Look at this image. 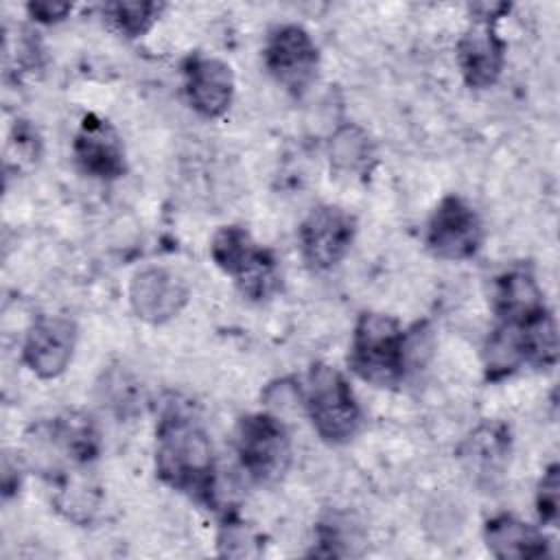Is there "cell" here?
<instances>
[{
  "instance_id": "cell-1",
  "label": "cell",
  "mask_w": 560,
  "mask_h": 560,
  "mask_svg": "<svg viewBox=\"0 0 560 560\" xmlns=\"http://www.w3.org/2000/svg\"><path fill=\"white\" fill-rule=\"evenodd\" d=\"M155 468L164 483L195 501L210 503L214 494V462L208 433L182 405L171 402L158 424Z\"/></svg>"
},
{
  "instance_id": "cell-2",
  "label": "cell",
  "mask_w": 560,
  "mask_h": 560,
  "mask_svg": "<svg viewBox=\"0 0 560 560\" xmlns=\"http://www.w3.org/2000/svg\"><path fill=\"white\" fill-rule=\"evenodd\" d=\"M407 337L398 322L383 313H363L350 343V368L376 387L396 385L405 374Z\"/></svg>"
},
{
  "instance_id": "cell-3",
  "label": "cell",
  "mask_w": 560,
  "mask_h": 560,
  "mask_svg": "<svg viewBox=\"0 0 560 560\" xmlns=\"http://www.w3.org/2000/svg\"><path fill=\"white\" fill-rule=\"evenodd\" d=\"M210 256L221 271L234 278L249 300H265L278 289L276 258L238 225H225L212 236Z\"/></svg>"
},
{
  "instance_id": "cell-4",
  "label": "cell",
  "mask_w": 560,
  "mask_h": 560,
  "mask_svg": "<svg viewBox=\"0 0 560 560\" xmlns=\"http://www.w3.org/2000/svg\"><path fill=\"white\" fill-rule=\"evenodd\" d=\"M306 409L322 440L343 444L361 427L359 402L341 372L326 363H315L308 372Z\"/></svg>"
},
{
  "instance_id": "cell-5",
  "label": "cell",
  "mask_w": 560,
  "mask_h": 560,
  "mask_svg": "<svg viewBox=\"0 0 560 560\" xmlns=\"http://www.w3.org/2000/svg\"><path fill=\"white\" fill-rule=\"evenodd\" d=\"M234 446L241 466L256 483H276L289 468L291 440L284 424L271 413H249L236 424Z\"/></svg>"
},
{
  "instance_id": "cell-6",
  "label": "cell",
  "mask_w": 560,
  "mask_h": 560,
  "mask_svg": "<svg viewBox=\"0 0 560 560\" xmlns=\"http://www.w3.org/2000/svg\"><path fill=\"white\" fill-rule=\"evenodd\" d=\"M472 24L464 31L457 42V63L464 81L470 88H490L505 63V42L499 37L494 24L508 4H483L477 7Z\"/></svg>"
},
{
  "instance_id": "cell-7",
  "label": "cell",
  "mask_w": 560,
  "mask_h": 560,
  "mask_svg": "<svg viewBox=\"0 0 560 560\" xmlns=\"http://www.w3.org/2000/svg\"><path fill=\"white\" fill-rule=\"evenodd\" d=\"M481 241L483 228L475 208L462 197H444L427 225L429 249L446 260H464L477 254Z\"/></svg>"
},
{
  "instance_id": "cell-8",
  "label": "cell",
  "mask_w": 560,
  "mask_h": 560,
  "mask_svg": "<svg viewBox=\"0 0 560 560\" xmlns=\"http://www.w3.org/2000/svg\"><path fill=\"white\" fill-rule=\"evenodd\" d=\"M262 55L271 77L293 94H302L317 74V46L298 24L276 26Z\"/></svg>"
},
{
  "instance_id": "cell-9",
  "label": "cell",
  "mask_w": 560,
  "mask_h": 560,
  "mask_svg": "<svg viewBox=\"0 0 560 560\" xmlns=\"http://www.w3.org/2000/svg\"><path fill=\"white\" fill-rule=\"evenodd\" d=\"M354 219L339 206H317L300 223L298 238L304 260L313 269H330L348 254L354 238Z\"/></svg>"
},
{
  "instance_id": "cell-10",
  "label": "cell",
  "mask_w": 560,
  "mask_h": 560,
  "mask_svg": "<svg viewBox=\"0 0 560 560\" xmlns=\"http://www.w3.org/2000/svg\"><path fill=\"white\" fill-rule=\"evenodd\" d=\"M129 300L136 315L149 324L173 319L188 300V287L179 273L164 267H149L133 276Z\"/></svg>"
},
{
  "instance_id": "cell-11",
  "label": "cell",
  "mask_w": 560,
  "mask_h": 560,
  "mask_svg": "<svg viewBox=\"0 0 560 560\" xmlns=\"http://www.w3.org/2000/svg\"><path fill=\"white\" fill-rule=\"evenodd\" d=\"M74 339L77 328L68 317H39L26 332L22 350L24 363L39 378H55L70 363Z\"/></svg>"
},
{
  "instance_id": "cell-12",
  "label": "cell",
  "mask_w": 560,
  "mask_h": 560,
  "mask_svg": "<svg viewBox=\"0 0 560 560\" xmlns=\"http://www.w3.org/2000/svg\"><path fill=\"white\" fill-rule=\"evenodd\" d=\"M184 85L190 107L206 118L225 114L234 96V74L230 66L217 57H188L184 63Z\"/></svg>"
},
{
  "instance_id": "cell-13",
  "label": "cell",
  "mask_w": 560,
  "mask_h": 560,
  "mask_svg": "<svg viewBox=\"0 0 560 560\" xmlns=\"http://www.w3.org/2000/svg\"><path fill=\"white\" fill-rule=\"evenodd\" d=\"M74 160L83 173L98 179H116L125 171V149L118 131L105 118L88 114L74 138Z\"/></svg>"
},
{
  "instance_id": "cell-14",
  "label": "cell",
  "mask_w": 560,
  "mask_h": 560,
  "mask_svg": "<svg viewBox=\"0 0 560 560\" xmlns=\"http://www.w3.org/2000/svg\"><path fill=\"white\" fill-rule=\"evenodd\" d=\"M459 459L477 486L494 488L510 462V431L499 422L477 427L459 446Z\"/></svg>"
},
{
  "instance_id": "cell-15",
  "label": "cell",
  "mask_w": 560,
  "mask_h": 560,
  "mask_svg": "<svg viewBox=\"0 0 560 560\" xmlns=\"http://www.w3.org/2000/svg\"><path fill=\"white\" fill-rule=\"evenodd\" d=\"M494 311L505 324H525L547 311L542 291L527 269H510L497 278Z\"/></svg>"
},
{
  "instance_id": "cell-16",
  "label": "cell",
  "mask_w": 560,
  "mask_h": 560,
  "mask_svg": "<svg viewBox=\"0 0 560 560\" xmlns=\"http://www.w3.org/2000/svg\"><path fill=\"white\" fill-rule=\"evenodd\" d=\"M486 545L497 558H545L549 540L536 527L510 514H499L486 523Z\"/></svg>"
},
{
  "instance_id": "cell-17",
  "label": "cell",
  "mask_w": 560,
  "mask_h": 560,
  "mask_svg": "<svg viewBox=\"0 0 560 560\" xmlns=\"http://www.w3.org/2000/svg\"><path fill=\"white\" fill-rule=\"evenodd\" d=\"M48 438L72 464L85 466L98 455V431L88 413L66 411L48 427Z\"/></svg>"
},
{
  "instance_id": "cell-18",
  "label": "cell",
  "mask_w": 560,
  "mask_h": 560,
  "mask_svg": "<svg viewBox=\"0 0 560 560\" xmlns=\"http://www.w3.org/2000/svg\"><path fill=\"white\" fill-rule=\"evenodd\" d=\"M330 160L337 171L365 173L374 162V149L368 133L354 125L341 127L330 140Z\"/></svg>"
},
{
  "instance_id": "cell-19",
  "label": "cell",
  "mask_w": 560,
  "mask_h": 560,
  "mask_svg": "<svg viewBox=\"0 0 560 560\" xmlns=\"http://www.w3.org/2000/svg\"><path fill=\"white\" fill-rule=\"evenodd\" d=\"M164 4L160 2H112L105 4L103 13L107 22L122 33L125 37H140L144 35L153 22L160 18Z\"/></svg>"
},
{
  "instance_id": "cell-20",
  "label": "cell",
  "mask_w": 560,
  "mask_h": 560,
  "mask_svg": "<svg viewBox=\"0 0 560 560\" xmlns=\"http://www.w3.org/2000/svg\"><path fill=\"white\" fill-rule=\"evenodd\" d=\"M260 536L243 521H228L219 532V551L230 558H252L262 551Z\"/></svg>"
},
{
  "instance_id": "cell-21",
  "label": "cell",
  "mask_w": 560,
  "mask_h": 560,
  "mask_svg": "<svg viewBox=\"0 0 560 560\" xmlns=\"http://www.w3.org/2000/svg\"><path fill=\"white\" fill-rule=\"evenodd\" d=\"M558 464H551L538 486V497H536V505H538V514L540 521L553 525L558 521V503H560V477H558Z\"/></svg>"
},
{
  "instance_id": "cell-22",
  "label": "cell",
  "mask_w": 560,
  "mask_h": 560,
  "mask_svg": "<svg viewBox=\"0 0 560 560\" xmlns=\"http://www.w3.org/2000/svg\"><path fill=\"white\" fill-rule=\"evenodd\" d=\"M26 9L33 15V20L44 22V24H52V22L63 20L72 11V4L70 2H55V0H35V2H28Z\"/></svg>"
}]
</instances>
